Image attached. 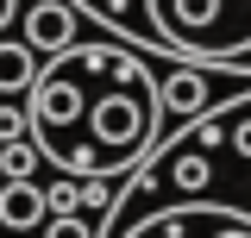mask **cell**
Wrapping results in <instances>:
<instances>
[{"label":"cell","instance_id":"cell-2","mask_svg":"<svg viewBox=\"0 0 251 238\" xmlns=\"http://www.w3.org/2000/svg\"><path fill=\"white\" fill-rule=\"evenodd\" d=\"M145 50L251 75V0H138Z\"/></svg>","mask_w":251,"mask_h":238},{"label":"cell","instance_id":"cell-7","mask_svg":"<svg viewBox=\"0 0 251 238\" xmlns=\"http://www.w3.org/2000/svg\"><path fill=\"white\" fill-rule=\"evenodd\" d=\"M38 157H44V150L31 144V138H19V144H0V182H25Z\"/></svg>","mask_w":251,"mask_h":238},{"label":"cell","instance_id":"cell-6","mask_svg":"<svg viewBox=\"0 0 251 238\" xmlns=\"http://www.w3.org/2000/svg\"><path fill=\"white\" fill-rule=\"evenodd\" d=\"M82 13H88L94 25H107V31H120V38H132V44H145L138 0H82Z\"/></svg>","mask_w":251,"mask_h":238},{"label":"cell","instance_id":"cell-8","mask_svg":"<svg viewBox=\"0 0 251 238\" xmlns=\"http://www.w3.org/2000/svg\"><path fill=\"white\" fill-rule=\"evenodd\" d=\"M19 138H31V113L19 100H0V144H19Z\"/></svg>","mask_w":251,"mask_h":238},{"label":"cell","instance_id":"cell-5","mask_svg":"<svg viewBox=\"0 0 251 238\" xmlns=\"http://www.w3.org/2000/svg\"><path fill=\"white\" fill-rule=\"evenodd\" d=\"M44 50H31L25 38L13 31V38H0V94L13 100V94H31V82H38V69H44Z\"/></svg>","mask_w":251,"mask_h":238},{"label":"cell","instance_id":"cell-9","mask_svg":"<svg viewBox=\"0 0 251 238\" xmlns=\"http://www.w3.org/2000/svg\"><path fill=\"white\" fill-rule=\"evenodd\" d=\"M44 238H100V226H88L82 213H50L44 219Z\"/></svg>","mask_w":251,"mask_h":238},{"label":"cell","instance_id":"cell-1","mask_svg":"<svg viewBox=\"0 0 251 238\" xmlns=\"http://www.w3.org/2000/svg\"><path fill=\"white\" fill-rule=\"evenodd\" d=\"M31 144L44 163L75 182H120L163 144V69L120 44V31H88L57 57H44L25 94Z\"/></svg>","mask_w":251,"mask_h":238},{"label":"cell","instance_id":"cell-10","mask_svg":"<svg viewBox=\"0 0 251 238\" xmlns=\"http://www.w3.org/2000/svg\"><path fill=\"white\" fill-rule=\"evenodd\" d=\"M25 6H31V0H0V38H6V31L25 19Z\"/></svg>","mask_w":251,"mask_h":238},{"label":"cell","instance_id":"cell-3","mask_svg":"<svg viewBox=\"0 0 251 238\" xmlns=\"http://www.w3.org/2000/svg\"><path fill=\"white\" fill-rule=\"evenodd\" d=\"M19 38H25L31 50H44V57L82 44V38H88V25H82V0H31L25 19H19Z\"/></svg>","mask_w":251,"mask_h":238},{"label":"cell","instance_id":"cell-4","mask_svg":"<svg viewBox=\"0 0 251 238\" xmlns=\"http://www.w3.org/2000/svg\"><path fill=\"white\" fill-rule=\"evenodd\" d=\"M50 219V194L38 188V182H0V232H13V238H25V232H38Z\"/></svg>","mask_w":251,"mask_h":238}]
</instances>
